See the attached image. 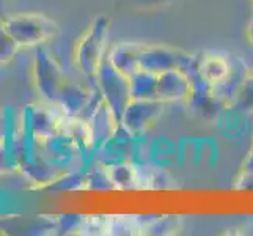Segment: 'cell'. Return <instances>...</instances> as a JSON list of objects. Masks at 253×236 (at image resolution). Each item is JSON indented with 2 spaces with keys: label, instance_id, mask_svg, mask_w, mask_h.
<instances>
[{
  "label": "cell",
  "instance_id": "ac0fdd59",
  "mask_svg": "<svg viewBox=\"0 0 253 236\" xmlns=\"http://www.w3.org/2000/svg\"><path fill=\"white\" fill-rule=\"evenodd\" d=\"M109 214H85L81 235L84 236H107Z\"/></svg>",
  "mask_w": 253,
  "mask_h": 236
},
{
  "label": "cell",
  "instance_id": "2e32d148",
  "mask_svg": "<svg viewBox=\"0 0 253 236\" xmlns=\"http://www.w3.org/2000/svg\"><path fill=\"white\" fill-rule=\"evenodd\" d=\"M85 214L81 213H62L49 216L47 229L54 235H81Z\"/></svg>",
  "mask_w": 253,
  "mask_h": 236
},
{
  "label": "cell",
  "instance_id": "4316f807",
  "mask_svg": "<svg viewBox=\"0 0 253 236\" xmlns=\"http://www.w3.org/2000/svg\"><path fill=\"white\" fill-rule=\"evenodd\" d=\"M252 74H253V71H252Z\"/></svg>",
  "mask_w": 253,
  "mask_h": 236
},
{
  "label": "cell",
  "instance_id": "44dd1931",
  "mask_svg": "<svg viewBox=\"0 0 253 236\" xmlns=\"http://www.w3.org/2000/svg\"><path fill=\"white\" fill-rule=\"evenodd\" d=\"M11 172H16L13 164L10 162V157H8L5 148L2 146L0 148V175H5V173H11Z\"/></svg>",
  "mask_w": 253,
  "mask_h": 236
},
{
  "label": "cell",
  "instance_id": "9a60e30c",
  "mask_svg": "<svg viewBox=\"0 0 253 236\" xmlns=\"http://www.w3.org/2000/svg\"><path fill=\"white\" fill-rule=\"evenodd\" d=\"M129 87L132 99H158V74L138 69L129 76Z\"/></svg>",
  "mask_w": 253,
  "mask_h": 236
},
{
  "label": "cell",
  "instance_id": "603a6c76",
  "mask_svg": "<svg viewBox=\"0 0 253 236\" xmlns=\"http://www.w3.org/2000/svg\"><path fill=\"white\" fill-rule=\"evenodd\" d=\"M5 110H0V148L5 143Z\"/></svg>",
  "mask_w": 253,
  "mask_h": 236
},
{
  "label": "cell",
  "instance_id": "277c9868",
  "mask_svg": "<svg viewBox=\"0 0 253 236\" xmlns=\"http://www.w3.org/2000/svg\"><path fill=\"white\" fill-rule=\"evenodd\" d=\"M94 87L99 90L104 102L115 113L118 121L121 120L125 109L130 102V87H129V77L120 73L106 58L101 63L98 73H96Z\"/></svg>",
  "mask_w": 253,
  "mask_h": 236
},
{
  "label": "cell",
  "instance_id": "7a4b0ae2",
  "mask_svg": "<svg viewBox=\"0 0 253 236\" xmlns=\"http://www.w3.org/2000/svg\"><path fill=\"white\" fill-rule=\"evenodd\" d=\"M3 22L8 32L21 47H38L57 35V24L46 14L17 13L5 16Z\"/></svg>",
  "mask_w": 253,
  "mask_h": 236
},
{
  "label": "cell",
  "instance_id": "8fae6325",
  "mask_svg": "<svg viewBox=\"0 0 253 236\" xmlns=\"http://www.w3.org/2000/svg\"><path fill=\"white\" fill-rule=\"evenodd\" d=\"M233 71V63L222 54H205L198 58V74L214 87L222 84Z\"/></svg>",
  "mask_w": 253,
  "mask_h": 236
},
{
  "label": "cell",
  "instance_id": "6da1fadb",
  "mask_svg": "<svg viewBox=\"0 0 253 236\" xmlns=\"http://www.w3.org/2000/svg\"><path fill=\"white\" fill-rule=\"evenodd\" d=\"M109 17L99 14L77 40L74 49V63L88 79H94L101 63L106 60V46L109 38Z\"/></svg>",
  "mask_w": 253,
  "mask_h": 236
},
{
  "label": "cell",
  "instance_id": "d6986e66",
  "mask_svg": "<svg viewBox=\"0 0 253 236\" xmlns=\"http://www.w3.org/2000/svg\"><path fill=\"white\" fill-rule=\"evenodd\" d=\"M233 106L242 112H253V74L250 73L244 82L241 84V89L234 98Z\"/></svg>",
  "mask_w": 253,
  "mask_h": 236
},
{
  "label": "cell",
  "instance_id": "7c38bea8",
  "mask_svg": "<svg viewBox=\"0 0 253 236\" xmlns=\"http://www.w3.org/2000/svg\"><path fill=\"white\" fill-rule=\"evenodd\" d=\"M113 188L118 192L126 190H142L140 186V167L130 161L120 162L115 165H106Z\"/></svg>",
  "mask_w": 253,
  "mask_h": 236
},
{
  "label": "cell",
  "instance_id": "ba28073f",
  "mask_svg": "<svg viewBox=\"0 0 253 236\" xmlns=\"http://www.w3.org/2000/svg\"><path fill=\"white\" fill-rule=\"evenodd\" d=\"M194 85L182 69H170L158 76V99L165 104L189 102Z\"/></svg>",
  "mask_w": 253,
  "mask_h": 236
},
{
  "label": "cell",
  "instance_id": "52a82bcc",
  "mask_svg": "<svg viewBox=\"0 0 253 236\" xmlns=\"http://www.w3.org/2000/svg\"><path fill=\"white\" fill-rule=\"evenodd\" d=\"M167 104L159 99H130L120 120V126L132 136L140 137L158 121Z\"/></svg>",
  "mask_w": 253,
  "mask_h": 236
},
{
  "label": "cell",
  "instance_id": "8992f818",
  "mask_svg": "<svg viewBox=\"0 0 253 236\" xmlns=\"http://www.w3.org/2000/svg\"><path fill=\"white\" fill-rule=\"evenodd\" d=\"M66 117L58 102H47L40 99L24 109L22 126L37 141H46L60 133V128Z\"/></svg>",
  "mask_w": 253,
  "mask_h": 236
},
{
  "label": "cell",
  "instance_id": "cb8c5ba5",
  "mask_svg": "<svg viewBox=\"0 0 253 236\" xmlns=\"http://www.w3.org/2000/svg\"><path fill=\"white\" fill-rule=\"evenodd\" d=\"M247 40L250 43V46H253V19L250 21L249 27H247Z\"/></svg>",
  "mask_w": 253,
  "mask_h": 236
},
{
  "label": "cell",
  "instance_id": "4fadbf2b",
  "mask_svg": "<svg viewBox=\"0 0 253 236\" xmlns=\"http://www.w3.org/2000/svg\"><path fill=\"white\" fill-rule=\"evenodd\" d=\"M42 190L68 194V192H88V180H86V169H71L62 173Z\"/></svg>",
  "mask_w": 253,
  "mask_h": 236
},
{
  "label": "cell",
  "instance_id": "ffe728a7",
  "mask_svg": "<svg viewBox=\"0 0 253 236\" xmlns=\"http://www.w3.org/2000/svg\"><path fill=\"white\" fill-rule=\"evenodd\" d=\"M181 229V221L176 216H158L148 230V235H171Z\"/></svg>",
  "mask_w": 253,
  "mask_h": 236
},
{
  "label": "cell",
  "instance_id": "5b68a950",
  "mask_svg": "<svg viewBox=\"0 0 253 236\" xmlns=\"http://www.w3.org/2000/svg\"><path fill=\"white\" fill-rule=\"evenodd\" d=\"M140 68L153 74H162L170 69H182L192 74L198 68V57L186 50L170 46H142Z\"/></svg>",
  "mask_w": 253,
  "mask_h": 236
},
{
  "label": "cell",
  "instance_id": "e0dca14e",
  "mask_svg": "<svg viewBox=\"0 0 253 236\" xmlns=\"http://www.w3.org/2000/svg\"><path fill=\"white\" fill-rule=\"evenodd\" d=\"M19 49L21 46L17 45L16 40L11 37V33L8 32L3 19H0V65L10 63Z\"/></svg>",
  "mask_w": 253,
  "mask_h": 236
},
{
  "label": "cell",
  "instance_id": "3957f363",
  "mask_svg": "<svg viewBox=\"0 0 253 236\" xmlns=\"http://www.w3.org/2000/svg\"><path fill=\"white\" fill-rule=\"evenodd\" d=\"M32 77L40 99L47 102L58 101L60 93L66 85V77L60 63L41 46H38L33 55Z\"/></svg>",
  "mask_w": 253,
  "mask_h": 236
},
{
  "label": "cell",
  "instance_id": "5bb4252c",
  "mask_svg": "<svg viewBox=\"0 0 253 236\" xmlns=\"http://www.w3.org/2000/svg\"><path fill=\"white\" fill-rule=\"evenodd\" d=\"M249 74L250 73L246 71V68H244L241 62H236V65L233 63L231 74L226 77L222 84L214 87V94H215V98L220 101V104H231L233 106L234 98H236V94L241 89V84Z\"/></svg>",
  "mask_w": 253,
  "mask_h": 236
},
{
  "label": "cell",
  "instance_id": "7402d4cb",
  "mask_svg": "<svg viewBox=\"0 0 253 236\" xmlns=\"http://www.w3.org/2000/svg\"><path fill=\"white\" fill-rule=\"evenodd\" d=\"M242 173H252L253 175V148L249 151V154L246 156V159L242 162Z\"/></svg>",
  "mask_w": 253,
  "mask_h": 236
},
{
  "label": "cell",
  "instance_id": "9c48e42d",
  "mask_svg": "<svg viewBox=\"0 0 253 236\" xmlns=\"http://www.w3.org/2000/svg\"><path fill=\"white\" fill-rule=\"evenodd\" d=\"M86 123L90 126L93 151L98 150V148L106 143L109 139H112L117 134V131L120 129L118 118L115 117V113L112 112V109L107 106V104L104 102V99L101 101L99 106L96 107L93 115L86 120Z\"/></svg>",
  "mask_w": 253,
  "mask_h": 236
},
{
  "label": "cell",
  "instance_id": "d4e9b609",
  "mask_svg": "<svg viewBox=\"0 0 253 236\" xmlns=\"http://www.w3.org/2000/svg\"><path fill=\"white\" fill-rule=\"evenodd\" d=\"M5 17V0H0V19Z\"/></svg>",
  "mask_w": 253,
  "mask_h": 236
},
{
  "label": "cell",
  "instance_id": "484cf974",
  "mask_svg": "<svg viewBox=\"0 0 253 236\" xmlns=\"http://www.w3.org/2000/svg\"><path fill=\"white\" fill-rule=\"evenodd\" d=\"M252 11H253V0H252Z\"/></svg>",
  "mask_w": 253,
  "mask_h": 236
},
{
  "label": "cell",
  "instance_id": "30bf717a",
  "mask_svg": "<svg viewBox=\"0 0 253 236\" xmlns=\"http://www.w3.org/2000/svg\"><path fill=\"white\" fill-rule=\"evenodd\" d=\"M142 46L138 43H117L113 45L106 58L109 62L115 66L120 73H123L125 76H132L134 73H137L140 68V54H142Z\"/></svg>",
  "mask_w": 253,
  "mask_h": 236
}]
</instances>
